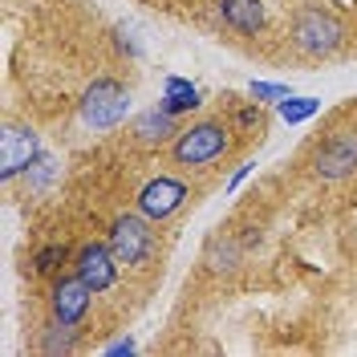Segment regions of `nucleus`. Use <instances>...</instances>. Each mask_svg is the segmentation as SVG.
Returning a JSON list of instances; mask_svg holds the SVG:
<instances>
[{
  "mask_svg": "<svg viewBox=\"0 0 357 357\" xmlns=\"http://www.w3.org/2000/svg\"><path fill=\"white\" fill-rule=\"evenodd\" d=\"M118 256L110 252V244H82L73 256V272L86 280L93 292H110L118 280Z\"/></svg>",
  "mask_w": 357,
  "mask_h": 357,
  "instance_id": "6e6552de",
  "label": "nucleus"
},
{
  "mask_svg": "<svg viewBox=\"0 0 357 357\" xmlns=\"http://www.w3.org/2000/svg\"><path fill=\"white\" fill-rule=\"evenodd\" d=\"M292 89L280 86V82H252V98L256 102H284Z\"/></svg>",
  "mask_w": 357,
  "mask_h": 357,
  "instance_id": "dca6fc26",
  "label": "nucleus"
},
{
  "mask_svg": "<svg viewBox=\"0 0 357 357\" xmlns=\"http://www.w3.org/2000/svg\"><path fill=\"white\" fill-rule=\"evenodd\" d=\"M312 171L317 178H349L357 171V138L354 134H337L329 142H321V151L312 155Z\"/></svg>",
  "mask_w": 357,
  "mask_h": 357,
  "instance_id": "1a4fd4ad",
  "label": "nucleus"
},
{
  "mask_svg": "<svg viewBox=\"0 0 357 357\" xmlns=\"http://www.w3.org/2000/svg\"><path fill=\"white\" fill-rule=\"evenodd\" d=\"M134 134H138V142H146V146H155V142H167L175 130V114H167V110H151V114H142L138 122H134Z\"/></svg>",
  "mask_w": 357,
  "mask_h": 357,
  "instance_id": "f8f14e48",
  "label": "nucleus"
},
{
  "mask_svg": "<svg viewBox=\"0 0 357 357\" xmlns=\"http://www.w3.org/2000/svg\"><path fill=\"white\" fill-rule=\"evenodd\" d=\"M203 106V93L195 86H191V77H178V73H171L167 82H162V102H158V110L167 114H191Z\"/></svg>",
  "mask_w": 357,
  "mask_h": 357,
  "instance_id": "9d476101",
  "label": "nucleus"
},
{
  "mask_svg": "<svg viewBox=\"0 0 357 357\" xmlns=\"http://www.w3.org/2000/svg\"><path fill=\"white\" fill-rule=\"evenodd\" d=\"M187 183L183 178H171V175H158V178H151L142 191H138V211L146 215L151 223H162V220H171L178 207L187 203Z\"/></svg>",
  "mask_w": 357,
  "mask_h": 357,
  "instance_id": "423d86ee",
  "label": "nucleus"
},
{
  "mask_svg": "<svg viewBox=\"0 0 357 357\" xmlns=\"http://www.w3.org/2000/svg\"><path fill=\"white\" fill-rule=\"evenodd\" d=\"M345 45V24L337 13L321 8V4H305L292 17V49L305 57H329Z\"/></svg>",
  "mask_w": 357,
  "mask_h": 357,
  "instance_id": "f257e3e1",
  "label": "nucleus"
},
{
  "mask_svg": "<svg viewBox=\"0 0 357 357\" xmlns=\"http://www.w3.org/2000/svg\"><path fill=\"white\" fill-rule=\"evenodd\" d=\"M110 252L118 256V264L126 268H142L155 256V231L151 220L138 211V215H118L110 223Z\"/></svg>",
  "mask_w": 357,
  "mask_h": 357,
  "instance_id": "20e7f679",
  "label": "nucleus"
},
{
  "mask_svg": "<svg viewBox=\"0 0 357 357\" xmlns=\"http://www.w3.org/2000/svg\"><path fill=\"white\" fill-rule=\"evenodd\" d=\"M220 17L236 33H260L264 29V0H220Z\"/></svg>",
  "mask_w": 357,
  "mask_h": 357,
  "instance_id": "9b49d317",
  "label": "nucleus"
},
{
  "mask_svg": "<svg viewBox=\"0 0 357 357\" xmlns=\"http://www.w3.org/2000/svg\"><path fill=\"white\" fill-rule=\"evenodd\" d=\"M41 158V138L33 126H4L0 134V178H17L33 171Z\"/></svg>",
  "mask_w": 357,
  "mask_h": 357,
  "instance_id": "39448f33",
  "label": "nucleus"
},
{
  "mask_svg": "<svg viewBox=\"0 0 357 357\" xmlns=\"http://www.w3.org/2000/svg\"><path fill=\"white\" fill-rule=\"evenodd\" d=\"M57 260H66V248H41L37 252V272H53Z\"/></svg>",
  "mask_w": 357,
  "mask_h": 357,
  "instance_id": "f3484780",
  "label": "nucleus"
},
{
  "mask_svg": "<svg viewBox=\"0 0 357 357\" xmlns=\"http://www.w3.org/2000/svg\"><path fill=\"white\" fill-rule=\"evenodd\" d=\"M321 114V98H296V93H289L284 102H280V118L289 122V126H296V122H309V118H317Z\"/></svg>",
  "mask_w": 357,
  "mask_h": 357,
  "instance_id": "ddd939ff",
  "label": "nucleus"
},
{
  "mask_svg": "<svg viewBox=\"0 0 357 357\" xmlns=\"http://www.w3.org/2000/svg\"><path fill=\"white\" fill-rule=\"evenodd\" d=\"M138 345H134V337H118V341H110L106 345V357H122V354H134Z\"/></svg>",
  "mask_w": 357,
  "mask_h": 357,
  "instance_id": "a211bd4d",
  "label": "nucleus"
},
{
  "mask_svg": "<svg viewBox=\"0 0 357 357\" xmlns=\"http://www.w3.org/2000/svg\"><path fill=\"white\" fill-rule=\"evenodd\" d=\"M98 292L89 289L86 280L73 272V276H61L57 284H53V292H49V309H53V321H61V325H82L89 312V301H93Z\"/></svg>",
  "mask_w": 357,
  "mask_h": 357,
  "instance_id": "0eeeda50",
  "label": "nucleus"
},
{
  "mask_svg": "<svg viewBox=\"0 0 357 357\" xmlns=\"http://www.w3.org/2000/svg\"><path fill=\"white\" fill-rule=\"evenodd\" d=\"M73 325H61V321H53L49 329H45V341H41V354H73Z\"/></svg>",
  "mask_w": 357,
  "mask_h": 357,
  "instance_id": "4468645a",
  "label": "nucleus"
},
{
  "mask_svg": "<svg viewBox=\"0 0 357 357\" xmlns=\"http://www.w3.org/2000/svg\"><path fill=\"white\" fill-rule=\"evenodd\" d=\"M252 171H256V162H244V167H236V175H231V183H227V191H236V187H240V183H244Z\"/></svg>",
  "mask_w": 357,
  "mask_h": 357,
  "instance_id": "6ab92c4d",
  "label": "nucleus"
},
{
  "mask_svg": "<svg viewBox=\"0 0 357 357\" xmlns=\"http://www.w3.org/2000/svg\"><path fill=\"white\" fill-rule=\"evenodd\" d=\"M227 146H231V138H227L220 122H199L191 130H178L171 158L178 167H211V162H220L227 155Z\"/></svg>",
  "mask_w": 357,
  "mask_h": 357,
  "instance_id": "7ed1b4c3",
  "label": "nucleus"
},
{
  "mask_svg": "<svg viewBox=\"0 0 357 357\" xmlns=\"http://www.w3.org/2000/svg\"><path fill=\"white\" fill-rule=\"evenodd\" d=\"M77 110H82V122H86L89 130H114L130 114V93L118 86L114 77H98V82L86 86Z\"/></svg>",
  "mask_w": 357,
  "mask_h": 357,
  "instance_id": "f03ea898",
  "label": "nucleus"
},
{
  "mask_svg": "<svg viewBox=\"0 0 357 357\" xmlns=\"http://www.w3.org/2000/svg\"><path fill=\"white\" fill-rule=\"evenodd\" d=\"M231 260H236V244H231V240H211L207 264L215 268V272H223V268H231Z\"/></svg>",
  "mask_w": 357,
  "mask_h": 357,
  "instance_id": "2eb2a0df",
  "label": "nucleus"
}]
</instances>
